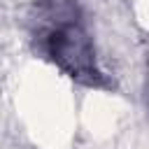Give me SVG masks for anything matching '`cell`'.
<instances>
[{
  "instance_id": "obj_1",
  "label": "cell",
  "mask_w": 149,
  "mask_h": 149,
  "mask_svg": "<svg viewBox=\"0 0 149 149\" xmlns=\"http://www.w3.org/2000/svg\"><path fill=\"white\" fill-rule=\"evenodd\" d=\"M30 21L35 49L68 77L93 88L112 86L95 63L93 40L74 0H37Z\"/></svg>"
}]
</instances>
